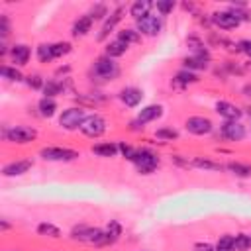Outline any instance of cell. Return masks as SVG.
<instances>
[{"label": "cell", "instance_id": "30", "mask_svg": "<svg viewBox=\"0 0 251 251\" xmlns=\"http://www.w3.org/2000/svg\"><path fill=\"white\" fill-rule=\"evenodd\" d=\"M0 75H2V78L8 80V82H24V80H25V75L22 73V69H18V67H14V65H8V63H4V65L0 67Z\"/></svg>", "mask_w": 251, "mask_h": 251}, {"label": "cell", "instance_id": "48", "mask_svg": "<svg viewBox=\"0 0 251 251\" xmlns=\"http://www.w3.org/2000/svg\"><path fill=\"white\" fill-rule=\"evenodd\" d=\"M180 8H182L184 12H188V14H194V16L198 14V12H196V6H194L192 2H182V4H180Z\"/></svg>", "mask_w": 251, "mask_h": 251}, {"label": "cell", "instance_id": "42", "mask_svg": "<svg viewBox=\"0 0 251 251\" xmlns=\"http://www.w3.org/2000/svg\"><path fill=\"white\" fill-rule=\"evenodd\" d=\"M118 149H120V155L126 159V161H133V157H135V151H137V147H133V145H129V143H126V141H118Z\"/></svg>", "mask_w": 251, "mask_h": 251}, {"label": "cell", "instance_id": "37", "mask_svg": "<svg viewBox=\"0 0 251 251\" xmlns=\"http://www.w3.org/2000/svg\"><path fill=\"white\" fill-rule=\"evenodd\" d=\"M25 86L27 88H31V90H43V86H45V78L39 75V73H29V75H25Z\"/></svg>", "mask_w": 251, "mask_h": 251}, {"label": "cell", "instance_id": "19", "mask_svg": "<svg viewBox=\"0 0 251 251\" xmlns=\"http://www.w3.org/2000/svg\"><path fill=\"white\" fill-rule=\"evenodd\" d=\"M92 25H94V20H92L88 14H82V16H78V18L73 22V25H71V35H73L75 39L86 37V35L92 31Z\"/></svg>", "mask_w": 251, "mask_h": 251}, {"label": "cell", "instance_id": "44", "mask_svg": "<svg viewBox=\"0 0 251 251\" xmlns=\"http://www.w3.org/2000/svg\"><path fill=\"white\" fill-rule=\"evenodd\" d=\"M237 47H239V53H243V55L251 61V39H249V37L239 39V41H237Z\"/></svg>", "mask_w": 251, "mask_h": 251}, {"label": "cell", "instance_id": "6", "mask_svg": "<svg viewBox=\"0 0 251 251\" xmlns=\"http://www.w3.org/2000/svg\"><path fill=\"white\" fill-rule=\"evenodd\" d=\"M102 233H104V227H94V226H86V224H76L73 226L69 237L76 243H88V245H94L98 247L100 239H102Z\"/></svg>", "mask_w": 251, "mask_h": 251}, {"label": "cell", "instance_id": "33", "mask_svg": "<svg viewBox=\"0 0 251 251\" xmlns=\"http://www.w3.org/2000/svg\"><path fill=\"white\" fill-rule=\"evenodd\" d=\"M116 37H118V39H122V41H126L127 45L141 43V39H143L135 27H124V29H120V31H118V35H116Z\"/></svg>", "mask_w": 251, "mask_h": 251}, {"label": "cell", "instance_id": "12", "mask_svg": "<svg viewBox=\"0 0 251 251\" xmlns=\"http://www.w3.org/2000/svg\"><path fill=\"white\" fill-rule=\"evenodd\" d=\"M220 137L229 143H239L247 137V127L241 122H222L220 124Z\"/></svg>", "mask_w": 251, "mask_h": 251}, {"label": "cell", "instance_id": "10", "mask_svg": "<svg viewBox=\"0 0 251 251\" xmlns=\"http://www.w3.org/2000/svg\"><path fill=\"white\" fill-rule=\"evenodd\" d=\"M133 27L139 31L141 37H157L161 33V29H163V18L159 14H153L151 12L145 18L137 20Z\"/></svg>", "mask_w": 251, "mask_h": 251}, {"label": "cell", "instance_id": "9", "mask_svg": "<svg viewBox=\"0 0 251 251\" xmlns=\"http://www.w3.org/2000/svg\"><path fill=\"white\" fill-rule=\"evenodd\" d=\"M184 129L190 135L204 137V135H210L214 131V122L208 116H198V114L196 116H188L184 120Z\"/></svg>", "mask_w": 251, "mask_h": 251}, {"label": "cell", "instance_id": "3", "mask_svg": "<svg viewBox=\"0 0 251 251\" xmlns=\"http://www.w3.org/2000/svg\"><path fill=\"white\" fill-rule=\"evenodd\" d=\"M131 165L135 167V171L139 175H151L161 167V155L153 147L143 145V147H137Z\"/></svg>", "mask_w": 251, "mask_h": 251}, {"label": "cell", "instance_id": "46", "mask_svg": "<svg viewBox=\"0 0 251 251\" xmlns=\"http://www.w3.org/2000/svg\"><path fill=\"white\" fill-rule=\"evenodd\" d=\"M192 251H214V245L210 241H196L192 245Z\"/></svg>", "mask_w": 251, "mask_h": 251}, {"label": "cell", "instance_id": "34", "mask_svg": "<svg viewBox=\"0 0 251 251\" xmlns=\"http://www.w3.org/2000/svg\"><path fill=\"white\" fill-rule=\"evenodd\" d=\"M88 16H90L94 22H104V20L110 16V8H108L106 4H102V2L92 4V8L88 10Z\"/></svg>", "mask_w": 251, "mask_h": 251}, {"label": "cell", "instance_id": "40", "mask_svg": "<svg viewBox=\"0 0 251 251\" xmlns=\"http://www.w3.org/2000/svg\"><path fill=\"white\" fill-rule=\"evenodd\" d=\"M222 69H224V73H226V75H235V76H243V75L247 73L243 65H239L237 61H229V59L222 65Z\"/></svg>", "mask_w": 251, "mask_h": 251}, {"label": "cell", "instance_id": "52", "mask_svg": "<svg viewBox=\"0 0 251 251\" xmlns=\"http://www.w3.org/2000/svg\"><path fill=\"white\" fill-rule=\"evenodd\" d=\"M243 114H247V116L251 118V106H247V108H243Z\"/></svg>", "mask_w": 251, "mask_h": 251}, {"label": "cell", "instance_id": "26", "mask_svg": "<svg viewBox=\"0 0 251 251\" xmlns=\"http://www.w3.org/2000/svg\"><path fill=\"white\" fill-rule=\"evenodd\" d=\"M35 233L41 235V237H49V239H61L63 237L61 227L55 226L53 222H39L35 226Z\"/></svg>", "mask_w": 251, "mask_h": 251}, {"label": "cell", "instance_id": "49", "mask_svg": "<svg viewBox=\"0 0 251 251\" xmlns=\"http://www.w3.org/2000/svg\"><path fill=\"white\" fill-rule=\"evenodd\" d=\"M69 73H71V67H69V65H65V67H59V69L55 71V75H63V78H69V76H67Z\"/></svg>", "mask_w": 251, "mask_h": 251}, {"label": "cell", "instance_id": "43", "mask_svg": "<svg viewBox=\"0 0 251 251\" xmlns=\"http://www.w3.org/2000/svg\"><path fill=\"white\" fill-rule=\"evenodd\" d=\"M186 47L190 49V53H196V51H200V49H204L208 45L204 43V39L200 35H188L186 37Z\"/></svg>", "mask_w": 251, "mask_h": 251}, {"label": "cell", "instance_id": "50", "mask_svg": "<svg viewBox=\"0 0 251 251\" xmlns=\"http://www.w3.org/2000/svg\"><path fill=\"white\" fill-rule=\"evenodd\" d=\"M241 94H243L245 98H249V100H251V82H245V84H243V88H241Z\"/></svg>", "mask_w": 251, "mask_h": 251}, {"label": "cell", "instance_id": "22", "mask_svg": "<svg viewBox=\"0 0 251 251\" xmlns=\"http://www.w3.org/2000/svg\"><path fill=\"white\" fill-rule=\"evenodd\" d=\"M67 84H69V78H47L45 80V86L41 90V94L45 98H57L59 94H65L67 90Z\"/></svg>", "mask_w": 251, "mask_h": 251}, {"label": "cell", "instance_id": "35", "mask_svg": "<svg viewBox=\"0 0 251 251\" xmlns=\"http://www.w3.org/2000/svg\"><path fill=\"white\" fill-rule=\"evenodd\" d=\"M233 249L235 251H251V237H249V233H243V231L235 233L233 235Z\"/></svg>", "mask_w": 251, "mask_h": 251}, {"label": "cell", "instance_id": "29", "mask_svg": "<svg viewBox=\"0 0 251 251\" xmlns=\"http://www.w3.org/2000/svg\"><path fill=\"white\" fill-rule=\"evenodd\" d=\"M226 171L231 173L237 178H251V165L249 163H241V161H229L226 163Z\"/></svg>", "mask_w": 251, "mask_h": 251}, {"label": "cell", "instance_id": "8", "mask_svg": "<svg viewBox=\"0 0 251 251\" xmlns=\"http://www.w3.org/2000/svg\"><path fill=\"white\" fill-rule=\"evenodd\" d=\"M124 16H126V6H124V4H118L116 8H112V10H110V16L102 22V25H100V29H98V33H96V41H98V43L106 41V39L110 37V33L118 27V24L122 22Z\"/></svg>", "mask_w": 251, "mask_h": 251}, {"label": "cell", "instance_id": "11", "mask_svg": "<svg viewBox=\"0 0 251 251\" xmlns=\"http://www.w3.org/2000/svg\"><path fill=\"white\" fill-rule=\"evenodd\" d=\"M210 22H212L214 27L224 29V31H231V29H237L241 25L239 18L233 12H229V10H216V12H212L210 14Z\"/></svg>", "mask_w": 251, "mask_h": 251}, {"label": "cell", "instance_id": "28", "mask_svg": "<svg viewBox=\"0 0 251 251\" xmlns=\"http://www.w3.org/2000/svg\"><path fill=\"white\" fill-rule=\"evenodd\" d=\"M182 69L186 71H192V73H200V71H208L210 69V61H204L200 57H194V55H188V57H182Z\"/></svg>", "mask_w": 251, "mask_h": 251}, {"label": "cell", "instance_id": "18", "mask_svg": "<svg viewBox=\"0 0 251 251\" xmlns=\"http://www.w3.org/2000/svg\"><path fill=\"white\" fill-rule=\"evenodd\" d=\"M122 233H124L122 224H120L118 220H110V222L106 224V227H104V233H102V239H100L98 247H108V245H114V243H116V241L122 237Z\"/></svg>", "mask_w": 251, "mask_h": 251}, {"label": "cell", "instance_id": "20", "mask_svg": "<svg viewBox=\"0 0 251 251\" xmlns=\"http://www.w3.org/2000/svg\"><path fill=\"white\" fill-rule=\"evenodd\" d=\"M90 153L96 155V157H102V159H112V157H118L120 155V149H118V141H98L90 147Z\"/></svg>", "mask_w": 251, "mask_h": 251}, {"label": "cell", "instance_id": "53", "mask_svg": "<svg viewBox=\"0 0 251 251\" xmlns=\"http://www.w3.org/2000/svg\"><path fill=\"white\" fill-rule=\"evenodd\" d=\"M243 67H245V71H251V61H247V63H243Z\"/></svg>", "mask_w": 251, "mask_h": 251}, {"label": "cell", "instance_id": "32", "mask_svg": "<svg viewBox=\"0 0 251 251\" xmlns=\"http://www.w3.org/2000/svg\"><path fill=\"white\" fill-rule=\"evenodd\" d=\"M35 57L41 65H47L51 61H55V55H53V43H39L35 47Z\"/></svg>", "mask_w": 251, "mask_h": 251}, {"label": "cell", "instance_id": "36", "mask_svg": "<svg viewBox=\"0 0 251 251\" xmlns=\"http://www.w3.org/2000/svg\"><path fill=\"white\" fill-rule=\"evenodd\" d=\"M153 8L157 10V14L161 18H165V16L173 14V10L176 8V2L175 0H157V2H153Z\"/></svg>", "mask_w": 251, "mask_h": 251}, {"label": "cell", "instance_id": "13", "mask_svg": "<svg viewBox=\"0 0 251 251\" xmlns=\"http://www.w3.org/2000/svg\"><path fill=\"white\" fill-rule=\"evenodd\" d=\"M214 112L224 120V122H241V118L245 116L243 114V108H239L237 104L229 102V100H218L214 104Z\"/></svg>", "mask_w": 251, "mask_h": 251}, {"label": "cell", "instance_id": "24", "mask_svg": "<svg viewBox=\"0 0 251 251\" xmlns=\"http://www.w3.org/2000/svg\"><path fill=\"white\" fill-rule=\"evenodd\" d=\"M127 49H129V45H127L126 41L114 37V39H110V41L106 43V47H104V55L110 57V59H120V57H124V55L127 53Z\"/></svg>", "mask_w": 251, "mask_h": 251}, {"label": "cell", "instance_id": "4", "mask_svg": "<svg viewBox=\"0 0 251 251\" xmlns=\"http://www.w3.org/2000/svg\"><path fill=\"white\" fill-rule=\"evenodd\" d=\"M86 108L84 106H69L59 114V127L65 131H76L80 129L82 122L86 120Z\"/></svg>", "mask_w": 251, "mask_h": 251}, {"label": "cell", "instance_id": "17", "mask_svg": "<svg viewBox=\"0 0 251 251\" xmlns=\"http://www.w3.org/2000/svg\"><path fill=\"white\" fill-rule=\"evenodd\" d=\"M163 114H165V106H163V104H145V106H141V110H137L135 120H137L141 126H147V124H151V122L161 120Z\"/></svg>", "mask_w": 251, "mask_h": 251}, {"label": "cell", "instance_id": "23", "mask_svg": "<svg viewBox=\"0 0 251 251\" xmlns=\"http://www.w3.org/2000/svg\"><path fill=\"white\" fill-rule=\"evenodd\" d=\"M151 10H153V2L151 0H135V2L129 4L127 14H129V18L133 22H137V20L145 18L147 14H151Z\"/></svg>", "mask_w": 251, "mask_h": 251}, {"label": "cell", "instance_id": "47", "mask_svg": "<svg viewBox=\"0 0 251 251\" xmlns=\"http://www.w3.org/2000/svg\"><path fill=\"white\" fill-rule=\"evenodd\" d=\"M127 129H129V131H135V133H137V131H143V129H145V126H141V124H139L137 120H131V122L127 124Z\"/></svg>", "mask_w": 251, "mask_h": 251}, {"label": "cell", "instance_id": "27", "mask_svg": "<svg viewBox=\"0 0 251 251\" xmlns=\"http://www.w3.org/2000/svg\"><path fill=\"white\" fill-rule=\"evenodd\" d=\"M57 110H59V104H57L55 98H45V96H41V98L37 100V112H39L41 118H53V116L57 114Z\"/></svg>", "mask_w": 251, "mask_h": 251}, {"label": "cell", "instance_id": "38", "mask_svg": "<svg viewBox=\"0 0 251 251\" xmlns=\"http://www.w3.org/2000/svg\"><path fill=\"white\" fill-rule=\"evenodd\" d=\"M214 251H235L233 249V235L231 233H224L218 237L216 245H214Z\"/></svg>", "mask_w": 251, "mask_h": 251}, {"label": "cell", "instance_id": "5", "mask_svg": "<svg viewBox=\"0 0 251 251\" xmlns=\"http://www.w3.org/2000/svg\"><path fill=\"white\" fill-rule=\"evenodd\" d=\"M39 157L49 163H73L80 157V151L71 147H61V145H47L39 149Z\"/></svg>", "mask_w": 251, "mask_h": 251}, {"label": "cell", "instance_id": "14", "mask_svg": "<svg viewBox=\"0 0 251 251\" xmlns=\"http://www.w3.org/2000/svg\"><path fill=\"white\" fill-rule=\"evenodd\" d=\"M143 90L139 88V86H122L120 88V92H118V100L126 106V108H137L139 104H141V100H143Z\"/></svg>", "mask_w": 251, "mask_h": 251}, {"label": "cell", "instance_id": "41", "mask_svg": "<svg viewBox=\"0 0 251 251\" xmlns=\"http://www.w3.org/2000/svg\"><path fill=\"white\" fill-rule=\"evenodd\" d=\"M12 33V22L8 14H0V41H6Z\"/></svg>", "mask_w": 251, "mask_h": 251}, {"label": "cell", "instance_id": "51", "mask_svg": "<svg viewBox=\"0 0 251 251\" xmlns=\"http://www.w3.org/2000/svg\"><path fill=\"white\" fill-rule=\"evenodd\" d=\"M0 229H2V231H8V229H12V224H10L6 218H2V220H0Z\"/></svg>", "mask_w": 251, "mask_h": 251}, {"label": "cell", "instance_id": "15", "mask_svg": "<svg viewBox=\"0 0 251 251\" xmlns=\"http://www.w3.org/2000/svg\"><path fill=\"white\" fill-rule=\"evenodd\" d=\"M31 167H33V159H16V161H10L2 167V176L16 178V176H22V175L29 173Z\"/></svg>", "mask_w": 251, "mask_h": 251}, {"label": "cell", "instance_id": "2", "mask_svg": "<svg viewBox=\"0 0 251 251\" xmlns=\"http://www.w3.org/2000/svg\"><path fill=\"white\" fill-rule=\"evenodd\" d=\"M37 135H39V131L33 126L18 124V126H4L2 127V139L6 143H12V145H27V143H33L37 139Z\"/></svg>", "mask_w": 251, "mask_h": 251}, {"label": "cell", "instance_id": "39", "mask_svg": "<svg viewBox=\"0 0 251 251\" xmlns=\"http://www.w3.org/2000/svg\"><path fill=\"white\" fill-rule=\"evenodd\" d=\"M71 51H73V43L71 41H55L53 43V55H55V59H63Z\"/></svg>", "mask_w": 251, "mask_h": 251}, {"label": "cell", "instance_id": "25", "mask_svg": "<svg viewBox=\"0 0 251 251\" xmlns=\"http://www.w3.org/2000/svg\"><path fill=\"white\" fill-rule=\"evenodd\" d=\"M200 80V76H198V73H192V71H186V69H178L176 71V75L173 76V84L175 86H178V88H184V86H188V84H196Z\"/></svg>", "mask_w": 251, "mask_h": 251}, {"label": "cell", "instance_id": "16", "mask_svg": "<svg viewBox=\"0 0 251 251\" xmlns=\"http://www.w3.org/2000/svg\"><path fill=\"white\" fill-rule=\"evenodd\" d=\"M8 59H10V63H12L14 67L22 69V67H25V65L29 63V59H31V47H29L27 43H14V45L10 47Z\"/></svg>", "mask_w": 251, "mask_h": 251}, {"label": "cell", "instance_id": "7", "mask_svg": "<svg viewBox=\"0 0 251 251\" xmlns=\"http://www.w3.org/2000/svg\"><path fill=\"white\" fill-rule=\"evenodd\" d=\"M78 131H80L84 137H88V139H98V137H102V135L108 131V120H106L102 114H98V112L88 114Z\"/></svg>", "mask_w": 251, "mask_h": 251}, {"label": "cell", "instance_id": "45", "mask_svg": "<svg viewBox=\"0 0 251 251\" xmlns=\"http://www.w3.org/2000/svg\"><path fill=\"white\" fill-rule=\"evenodd\" d=\"M171 161H173L176 167H182V169H192V167H190V159H188V157L184 159L182 155H173V157H171Z\"/></svg>", "mask_w": 251, "mask_h": 251}, {"label": "cell", "instance_id": "31", "mask_svg": "<svg viewBox=\"0 0 251 251\" xmlns=\"http://www.w3.org/2000/svg\"><path fill=\"white\" fill-rule=\"evenodd\" d=\"M155 137L163 143H169V141H176L180 137V131L173 126H163V127H157L155 129Z\"/></svg>", "mask_w": 251, "mask_h": 251}, {"label": "cell", "instance_id": "1", "mask_svg": "<svg viewBox=\"0 0 251 251\" xmlns=\"http://www.w3.org/2000/svg\"><path fill=\"white\" fill-rule=\"evenodd\" d=\"M122 75V67L116 63V59H110L106 55H100L94 59L90 67V76L98 82H112Z\"/></svg>", "mask_w": 251, "mask_h": 251}, {"label": "cell", "instance_id": "21", "mask_svg": "<svg viewBox=\"0 0 251 251\" xmlns=\"http://www.w3.org/2000/svg\"><path fill=\"white\" fill-rule=\"evenodd\" d=\"M190 167L206 171V173H222V171H226V163H220V161H214V159H208V157H192L190 159Z\"/></svg>", "mask_w": 251, "mask_h": 251}, {"label": "cell", "instance_id": "54", "mask_svg": "<svg viewBox=\"0 0 251 251\" xmlns=\"http://www.w3.org/2000/svg\"><path fill=\"white\" fill-rule=\"evenodd\" d=\"M249 237H251V233H249Z\"/></svg>", "mask_w": 251, "mask_h": 251}]
</instances>
